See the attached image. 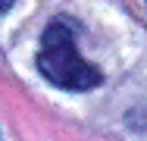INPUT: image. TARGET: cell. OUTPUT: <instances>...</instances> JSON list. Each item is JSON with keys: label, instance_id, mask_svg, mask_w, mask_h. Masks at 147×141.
<instances>
[{"label": "cell", "instance_id": "1", "mask_svg": "<svg viewBox=\"0 0 147 141\" xmlns=\"http://www.w3.org/2000/svg\"><path fill=\"white\" fill-rule=\"evenodd\" d=\"M38 69L47 82H53L57 88H66V91H88V88L100 85V72L88 60H82L72 28L63 25V22H53L44 31Z\"/></svg>", "mask_w": 147, "mask_h": 141}, {"label": "cell", "instance_id": "2", "mask_svg": "<svg viewBox=\"0 0 147 141\" xmlns=\"http://www.w3.org/2000/svg\"><path fill=\"white\" fill-rule=\"evenodd\" d=\"M9 3H13V0H0V9H6V6H9Z\"/></svg>", "mask_w": 147, "mask_h": 141}]
</instances>
